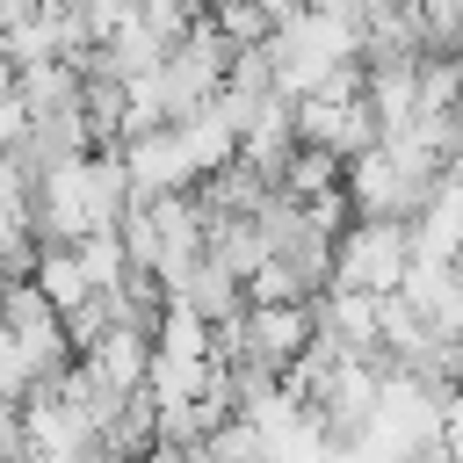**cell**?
<instances>
[{
  "label": "cell",
  "instance_id": "cell-5",
  "mask_svg": "<svg viewBox=\"0 0 463 463\" xmlns=\"http://www.w3.org/2000/svg\"><path fill=\"white\" fill-rule=\"evenodd\" d=\"M412 239H420V260H463V166H449V181L427 203V217L412 224Z\"/></svg>",
  "mask_w": 463,
  "mask_h": 463
},
{
  "label": "cell",
  "instance_id": "cell-1",
  "mask_svg": "<svg viewBox=\"0 0 463 463\" xmlns=\"http://www.w3.org/2000/svg\"><path fill=\"white\" fill-rule=\"evenodd\" d=\"M72 369H80V347H72L65 311L36 282H7V326H0V383H7V405H29L36 391L65 383Z\"/></svg>",
  "mask_w": 463,
  "mask_h": 463
},
{
  "label": "cell",
  "instance_id": "cell-4",
  "mask_svg": "<svg viewBox=\"0 0 463 463\" xmlns=\"http://www.w3.org/2000/svg\"><path fill=\"white\" fill-rule=\"evenodd\" d=\"M123 166H130L137 203H166V195H195V188H203V166H195V152H188L181 123L130 137V145H123Z\"/></svg>",
  "mask_w": 463,
  "mask_h": 463
},
{
  "label": "cell",
  "instance_id": "cell-7",
  "mask_svg": "<svg viewBox=\"0 0 463 463\" xmlns=\"http://www.w3.org/2000/svg\"><path fill=\"white\" fill-rule=\"evenodd\" d=\"M145 463H203V449H166V441H159Z\"/></svg>",
  "mask_w": 463,
  "mask_h": 463
},
{
  "label": "cell",
  "instance_id": "cell-2",
  "mask_svg": "<svg viewBox=\"0 0 463 463\" xmlns=\"http://www.w3.org/2000/svg\"><path fill=\"white\" fill-rule=\"evenodd\" d=\"M441 181H449V159L434 145L383 137L347 166V203H354V217H376V224H420L427 203L441 195Z\"/></svg>",
  "mask_w": 463,
  "mask_h": 463
},
{
  "label": "cell",
  "instance_id": "cell-6",
  "mask_svg": "<svg viewBox=\"0 0 463 463\" xmlns=\"http://www.w3.org/2000/svg\"><path fill=\"white\" fill-rule=\"evenodd\" d=\"M65 318L80 311V304H94V275H87V260H80V246H43V260H36V275H29Z\"/></svg>",
  "mask_w": 463,
  "mask_h": 463
},
{
  "label": "cell",
  "instance_id": "cell-3",
  "mask_svg": "<svg viewBox=\"0 0 463 463\" xmlns=\"http://www.w3.org/2000/svg\"><path fill=\"white\" fill-rule=\"evenodd\" d=\"M420 268V239L412 224H376V217H354L347 239H340V282L333 289H362V297H398Z\"/></svg>",
  "mask_w": 463,
  "mask_h": 463
}]
</instances>
